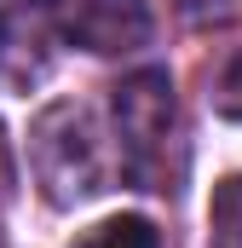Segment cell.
<instances>
[{"label": "cell", "instance_id": "cell-1", "mask_svg": "<svg viewBox=\"0 0 242 248\" xmlns=\"http://www.w3.org/2000/svg\"><path fill=\"white\" fill-rule=\"evenodd\" d=\"M110 110H116L121 173L138 190H173L184 173V144H179V98H173L167 69L127 75L110 98Z\"/></svg>", "mask_w": 242, "mask_h": 248}, {"label": "cell", "instance_id": "cell-2", "mask_svg": "<svg viewBox=\"0 0 242 248\" xmlns=\"http://www.w3.org/2000/svg\"><path fill=\"white\" fill-rule=\"evenodd\" d=\"M29 168L46 190L52 208H75L98 190H110V162H104V144L92 133V116L81 104H52L41 110V122L29 127Z\"/></svg>", "mask_w": 242, "mask_h": 248}, {"label": "cell", "instance_id": "cell-3", "mask_svg": "<svg viewBox=\"0 0 242 248\" xmlns=\"http://www.w3.org/2000/svg\"><path fill=\"white\" fill-rule=\"evenodd\" d=\"M58 35L81 52H133L150 41V0H58Z\"/></svg>", "mask_w": 242, "mask_h": 248}, {"label": "cell", "instance_id": "cell-4", "mask_svg": "<svg viewBox=\"0 0 242 248\" xmlns=\"http://www.w3.org/2000/svg\"><path fill=\"white\" fill-rule=\"evenodd\" d=\"M208 243L213 248H242V173L213 185L208 202Z\"/></svg>", "mask_w": 242, "mask_h": 248}, {"label": "cell", "instance_id": "cell-5", "mask_svg": "<svg viewBox=\"0 0 242 248\" xmlns=\"http://www.w3.org/2000/svg\"><path fill=\"white\" fill-rule=\"evenodd\" d=\"M69 248H162V237H156L150 219H138V214H116V219L81 231Z\"/></svg>", "mask_w": 242, "mask_h": 248}, {"label": "cell", "instance_id": "cell-6", "mask_svg": "<svg viewBox=\"0 0 242 248\" xmlns=\"http://www.w3.org/2000/svg\"><path fill=\"white\" fill-rule=\"evenodd\" d=\"M213 110L242 122V52H231V63L213 75Z\"/></svg>", "mask_w": 242, "mask_h": 248}, {"label": "cell", "instance_id": "cell-7", "mask_svg": "<svg viewBox=\"0 0 242 248\" xmlns=\"http://www.w3.org/2000/svg\"><path fill=\"white\" fill-rule=\"evenodd\" d=\"M0 6H41V0H0Z\"/></svg>", "mask_w": 242, "mask_h": 248}, {"label": "cell", "instance_id": "cell-8", "mask_svg": "<svg viewBox=\"0 0 242 248\" xmlns=\"http://www.w3.org/2000/svg\"><path fill=\"white\" fill-rule=\"evenodd\" d=\"M0 58H6V29H0Z\"/></svg>", "mask_w": 242, "mask_h": 248}]
</instances>
